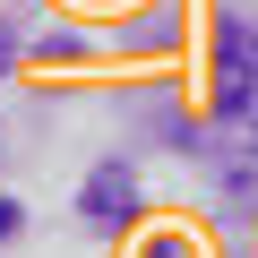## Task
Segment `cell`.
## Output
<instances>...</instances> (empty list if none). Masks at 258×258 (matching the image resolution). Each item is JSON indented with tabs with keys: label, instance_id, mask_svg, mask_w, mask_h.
<instances>
[{
	"label": "cell",
	"instance_id": "6da1fadb",
	"mask_svg": "<svg viewBox=\"0 0 258 258\" xmlns=\"http://www.w3.org/2000/svg\"><path fill=\"white\" fill-rule=\"evenodd\" d=\"M86 215H95V224H120V215H129V172H120V164H103V172L86 181Z\"/></svg>",
	"mask_w": 258,
	"mask_h": 258
},
{
	"label": "cell",
	"instance_id": "7a4b0ae2",
	"mask_svg": "<svg viewBox=\"0 0 258 258\" xmlns=\"http://www.w3.org/2000/svg\"><path fill=\"white\" fill-rule=\"evenodd\" d=\"M224 189L232 198H258V155H224Z\"/></svg>",
	"mask_w": 258,
	"mask_h": 258
},
{
	"label": "cell",
	"instance_id": "3957f363",
	"mask_svg": "<svg viewBox=\"0 0 258 258\" xmlns=\"http://www.w3.org/2000/svg\"><path fill=\"white\" fill-rule=\"evenodd\" d=\"M249 112H258V86H249Z\"/></svg>",
	"mask_w": 258,
	"mask_h": 258
}]
</instances>
